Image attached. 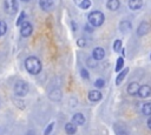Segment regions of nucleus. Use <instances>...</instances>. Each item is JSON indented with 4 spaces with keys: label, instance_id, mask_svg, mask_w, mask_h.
Instances as JSON below:
<instances>
[{
    "label": "nucleus",
    "instance_id": "f257e3e1",
    "mask_svg": "<svg viewBox=\"0 0 151 135\" xmlns=\"http://www.w3.org/2000/svg\"><path fill=\"white\" fill-rule=\"evenodd\" d=\"M25 69L31 75H38V74H40V72L42 69V63L39 58L32 55L25 60Z\"/></svg>",
    "mask_w": 151,
    "mask_h": 135
},
{
    "label": "nucleus",
    "instance_id": "f03ea898",
    "mask_svg": "<svg viewBox=\"0 0 151 135\" xmlns=\"http://www.w3.org/2000/svg\"><path fill=\"white\" fill-rule=\"evenodd\" d=\"M87 21L93 27H100L105 21V15L100 11H92L87 15Z\"/></svg>",
    "mask_w": 151,
    "mask_h": 135
},
{
    "label": "nucleus",
    "instance_id": "7ed1b4c3",
    "mask_svg": "<svg viewBox=\"0 0 151 135\" xmlns=\"http://www.w3.org/2000/svg\"><path fill=\"white\" fill-rule=\"evenodd\" d=\"M29 90V86L25 80H18L15 81L14 86H13V93L15 96L18 97H24L28 94Z\"/></svg>",
    "mask_w": 151,
    "mask_h": 135
},
{
    "label": "nucleus",
    "instance_id": "20e7f679",
    "mask_svg": "<svg viewBox=\"0 0 151 135\" xmlns=\"http://www.w3.org/2000/svg\"><path fill=\"white\" fill-rule=\"evenodd\" d=\"M4 8H5V12L9 15H14L15 13H18V9H19V5H18V1L17 0H5L4 2Z\"/></svg>",
    "mask_w": 151,
    "mask_h": 135
},
{
    "label": "nucleus",
    "instance_id": "39448f33",
    "mask_svg": "<svg viewBox=\"0 0 151 135\" xmlns=\"http://www.w3.org/2000/svg\"><path fill=\"white\" fill-rule=\"evenodd\" d=\"M33 33V26L29 21L27 20H24L21 23H20V35L22 38H28L31 36V34Z\"/></svg>",
    "mask_w": 151,
    "mask_h": 135
},
{
    "label": "nucleus",
    "instance_id": "423d86ee",
    "mask_svg": "<svg viewBox=\"0 0 151 135\" xmlns=\"http://www.w3.org/2000/svg\"><path fill=\"white\" fill-rule=\"evenodd\" d=\"M137 95L140 99H147V97H150V95H151V88H150V86L149 85H142V86L139 85Z\"/></svg>",
    "mask_w": 151,
    "mask_h": 135
},
{
    "label": "nucleus",
    "instance_id": "0eeeda50",
    "mask_svg": "<svg viewBox=\"0 0 151 135\" xmlns=\"http://www.w3.org/2000/svg\"><path fill=\"white\" fill-rule=\"evenodd\" d=\"M39 6L44 12H51L55 6V0H39Z\"/></svg>",
    "mask_w": 151,
    "mask_h": 135
},
{
    "label": "nucleus",
    "instance_id": "6e6552de",
    "mask_svg": "<svg viewBox=\"0 0 151 135\" xmlns=\"http://www.w3.org/2000/svg\"><path fill=\"white\" fill-rule=\"evenodd\" d=\"M150 32V23L147 21H142L139 25H138V28H137V35L138 36H144L146 34H149Z\"/></svg>",
    "mask_w": 151,
    "mask_h": 135
},
{
    "label": "nucleus",
    "instance_id": "1a4fd4ad",
    "mask_svg": "<svg viewBox=\"0 0 151 135\" xmlns=\"http://www.w3.org/2000/svg\"><path fill=\"white\" fill-rule=\"evenodd\" d=\"M63 97V93L59 88H53L48 92V99L53 102H59Z\"/></svg>",
    "mask_w": 151,
    "mask_h": 135
},
{
    "label": "nucleus",
    "instance_id": "9d476101",
    "mask_svg": "<svg viewBox=\"0 0 151 135\" xmlns=\"http://www.w3.org/2000/svg\"><path fill=\"white\" fill-rule=\"evenodd\" d=\"M91 56H92L96 61H101V60L105 58V49H104L103 47H96V48H93Z\"/></svg>",
    "mask_w": 151,
    "mask_h": 135
},
{
    "label": "nucleus",
    "instance_id": "9b49d317",
    "mask_svg": "<svg viewBox=\"0 0 151 135\" xmlns=\"http://www.w3.org/2000/svg\"><path fill=\"white\" fill-rule=\"evenodd\" d=\"M87 97H88V100H90L91 102H98V101L101 100L103 95H101V93H100L98 89H92V90L88 92Z\"/></svg>",
    "mask_w": 151,
    "mask_h": 135
},
{
    "label": "nucleus",
    "instance_id": "f8f14e48",
    "mask_svg": "<svg viewBox=\"0 0 151 135\" xmlns=\"http://www.w3.org/2000/svg\"><path fill=\"white\" fill-rule=\"evenodd\" d=\"M118 28H119L120 33H124L125 34V33H129L132 29V23L129 20H123V21H120Z\"/></svg>",
    "mask_w": 151,
    "mask_h": 135
},
{
    "label": "nucleus",
    "instance_id": "ddd939ff",
    "mask_svg": "<svg viewBox=\"0 0 151 135\" xmlns=\"http://www.w3.org/2000/svg\"><path fill=\"white\" fill-rule=\"evenodd\" d=\"M71 122H73L76 126H83L85 123V116L81 113H76L72 115Z\"/></svg>",
    "mask_w": 151,
    "mask_h": 135
},
{
    "label": "nucleus",
    "instance_id": "4468645a",
    "mask_svg": "<svg viewBox=\"0 0 151 135\" xmlns=\"http://www.w3.org/2000/svg\"><path fill=\"white\" fill-rule=\"evenodd\" d=\"M144 5V1L143 0H129L127 1V6L131 11H137V9H140Z\"/></svg>",
    "mask_w": 151,
    "mask_h": 135
},
{
    "label": "nucleus",
    "instance_id": "2eb2a0df",
    "mask_svg": "<svg viewBox=\"0 0 151 135\" xmlns=\"http://www.w3.org/2000/svg\"><path fill=\"white\" fill-rule=\"evenodd\" d=\"M129 67H124L122 70H119L118 72V75H117V77H116V85L117 86H119L122 82H123V80L125 79V76L127 75V73H129Z\"/></svg>",
    "mask_w": 151,
    "mask_h": 135
},
{
    "label": "nucleus",
    "instance_id": "dca6fc26",
    "mask_svg": "<svg viewBox=\"0 0 151 135\" xmlns=\"http://www.w3.org/2000/svg\"><path fill=\"white\" fill-rule=\"evenodd\" d=\"M138 88H139V83L136 82V81H132L131 83H129V86H127V88H126V92H127L129 95L133 96V95H137Z\"/></svg>",
    "mask_w": 151,
    "mask_h": 135
},
{
    "label": "nucleus",
    "instance_id": "f3484780",
    "mask_svg": "<svg viewBox=\"0 0 151 135\" xmlns=\"http://www.w3.org/2000/svg\"><path fill=\"white\" fill-rule=\"evenodd\" d=\"M120 7V1L119 0H107L106 1V8L111 12L117 11Z\"/></svg>",
    "mask_w": 151,
    "mask_h": 135
},
{
    "label": "nucleus",
    "instance_id": "a211bd4d",
    "mask_svg": "<svg viewBox=\"0 0 151 135\" xmlns=\"http://www.w3.org/2000/svg\"><path fill=\"white\" fill-rule=\"evenodd\" d=\"M65 131L67 133V134H70V135H72V134H76L77 133V126L73 123V122H67V123H65Z\"/></svg>",
    "mask_w": 151,
    "mask_h": 135
},
{
    "label": "nucleus",
    "instance_id": "6ab92c4d",
    "mask_svg": "<svg viewBox=\"0 0 151 135\" xmlns=\"http://www.w3.org/2000/svg\"><path fill=\"white\" fill-rule=\"evenodd\" d=\"M142 114H144L145 116L151 115V102H145L142 106Z\"/></svg>",
    "mask_w": 151,
    "mask_h": 135
},
{
    "label": "nucleus",
    "instance_id": "aec40b11",
    "mask_svg": "<svg viewBox=\"0 0 151 135\" xmlns=\"http://www.w3.org/2000/svg\"><path fill=\"white\" fill-rule=\"evenodd\" d=\"M122 47H123V42H122V40L120 39H117L116 41H113V45H112V48H113V50L114 52H120V49H122Z\"/></svg>",
    "mask_w": 151,
    "mask_h": 135
},
{
    "label": "nucleus",
    "instance_id": "412c9836",
    "mask_svg": "<svg viewBox=\"0 0 151 135\" xmlns=\"http://www.w3.org/2000/svg\"><path fill=\"white\" fill-rule=\"evenodd\" d=\"M124 68V56H119L116 62V72H119Z\"/></svg>",
    "mask_w": 151,
    "mask_h": 135
},
{
    "label": "nucleus",
    "instance_id": "4be33fe9",
    "mask_svg": "<svg viewBox=\"0 0 151 135\" xmlns=\"http://www.w3.org/2000/svg\"><path fill=\"white\" fill-rule=\"evenodd\" d=\"M91 5H92V2H91V0H80V2H79V7L81 8V9H88L90 7H91Z\"/></svg>",
    "mask_w": 151,
    "mask_h": 135
},
{
    "label": "nucleus",
    "instance_id": "5701e85b",
    "mask_svg": "<svg viewBox=\"0 0 151 135\" xmlns=\"http://www.w3.org/2000/svg\"><path fill=\"white\" fill-rule=\"evenodd\" d=\"M7 32V23L4 20H0V36L5 35Z\"/></svg>",
    "mask_w": 151,
    "mask_h": 135
},
{
    "label": "nucleus",
    "instance_id": "b1692460",
    "mask_svg": "<svg viewBox=\"0 0 151 135\" xmlns=\"http://www.w3.org/2000/svg\"><path fill=\"white\" fill-rule=\"evenodd\" d=\"M97 62H98V61H96L92 56H88V58L86 59V65H87L88 67H91V68H94V67L97 66Z\"/></svg>",
    "mask_w": 151,
    "mask_h": 135
},
{
    "label": "nucleus",
    "instance_id": "393cba45",
    "mask_svg": "<svg viewBox=\"0 0 151 135\" xmlns=\"http://www.w3.org/2000/svg\"><path fill=\"white\" fill-rule=\"evenodd\" d=\"M80 76H81L84 80H88V79H90V73H88V70H87L85 67L80 68Z\"/></svg>",
    "mask_w": 151,
    "mask_h": 135
},
{
    "label": "nucleus",
    "instance_id": "a878e982",
    "mask_svg": "<svg viewBox=\"0 0 151 135\" xmlns=\"http://www.w3.org/2000/svg\"><path fill=\"white\" fill-rule=\"evenodd\" d=\"M25 19H26V13L22 11V12H20V14H19V16H18V19H17V26L19 27V26H20V23H21Z\"/></svg>",
    "mask_w": 151,
    "mask_h": 135
},
{
    "label": "nucleus",
    "instance_id": "bb28decb",
    "mask_svg": "<svg viewBox=\"0 0 151 135\" xmlns=\"http://www.w3.org/2000/svg\"><path fill=\"white\" fill-rule=\"evenodd\" d=\"M105 86V81H104V79H97L96 81H94V87L96 88H103Z\"/></svg>",
    "mask_w": 151,
    "mask_h": 135
},
{
    "label": "nucleus",
    "instance_id": "cd10ccee",
    "mask_svg": "<svg viewBox=\"0 0 151 135\" xmlns=\"http://www.w3.org/2000/svg\"><path fill=\"white\" fill-rule=\"evenodd\" d=\"M53 127H54V122H51V123H50V124H48V126L46 127V129L44 130V134H45V135H48V134H50V133L52 131Z\"/></svg>",
    "mask_w": 151,
    "mask_h": 135
},
{
    "label": "nucleus",
    "instance_id": "c85d7f7f",
    "mask_svg": "<svg viewBox=\"0 0 151 135\" xmlns=\"http://www.w3.org/2000/svg\"><path fill=\"white\" fill-rule=\"evenodd\" d=\"M77 46H78V47H85V46H86V40H85V39H81V38L78 39V40H77Z\"/></svg>",
    "mask_w": 151,
    "mask_h": 135
},
{
    "label": "nucleus",
    "instance_id": "c756f323",
    "mask_svg": "<svg viewBox=\"0 0 151 135\" xmlns=\"http://www.w3.org/2000/svg\"><path fill=\"white\" fill-rule=\"evenodd\" d=\"M93 28H94V27H93V26H91L90 23H87V25L84 27V29H85V31H87V33H92V32H93Z\"/></svg>",
    "mask_w": 151,
    "mask_h": 135
},
{
    "label": "nucleus",
    "instance_id": "7c9ffc66",
    "mask_svg": "<svg viewBox=\"0 0 151 135\" xmlns=\"http://www.w3.org/2000/svg\"><path fill=\"white\" fill-rule=\"evenodd\" d=\"M71 25H72V29H73L74 32H77V29H78V26H77V23H76L74 21H71Z\"/></svg>",
    "mask_w": 151,
    "mask_h": 135
},
{
    "label": "nucleus",
    "instance_id": "2f4dec72",
    "mask_svg": "<svg viewBox=\"0 0 151 135\" xmlns=\"http://www.w3.org/2000/svg\"><path fill=\"white\" fill-rule=\"evenodd\" d=\"M146 126H147L149 129H151V117L147 119V121H146Z\"/></svg>",
    "mask_w": 151,
    "mask_h": 135
},
{
    "label": "nucleus",
    "instance_id": "473e14b6",
    "mask_svg": "<svg viewBox=\"0 0 151 135\" xmlns=\"http://www.w3.org/2000/svg\"><path fill=\"white\" fill-rule=\"evenodd\" d=\"M73 2H74L76 5H79V2H80V0H73Z\"/></svg>",
    "mask_w": 151,
    "mask_h": 135
},
{
    "label": "nucleus",
    "instance_id": "72a5a7b5",
    "mask_svg": "<svg viewBox=\"0 0 151 135\" xmlns=\"http://www.w3.org/2000/svg\"><path fill=\"white\" fill-rule=\"evenodd\" d=\"M21 1H24V2H28V1H31V0H21Z\"/></svg>",
    "mask_w": 151,
    "mask_h": 135
}]
</instances>
